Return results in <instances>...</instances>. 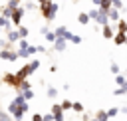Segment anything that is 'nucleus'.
<instances>
[{
  "instance_id": "nucleus-1",
  "label": "nucleus",
  "mask_w": 127,
  "mask_h": 121,
  "mask_svg": "<svg viewBox=\"0 0 127 121\" xmlns=\"http://www.w3.org/2000/svg\"><path fill=\"white\" fill-rule=\"evenodd\" d=\"M28 109H30L28 101H26V99H24V95L18 91V95L8 103V109H6V111L12 115V119H14V121H22V119H24V115L28 113Z\"/></svg>"
},
{
  "instance_id": "nucleus-2",
  "label": "nucleus",
  "mask_w": 127,
  "mask_h": 121,
  "mask_svg": "<svg viewBox=\"0 0 127 121\" xmlns=\"http://www.w3.org/2000/svg\"><path fill=\"white\" fill-rule=\"evenodd\" d=\"M38 10H40V14H42V18H44L46 22H52V20H56L60 6H58V2L54 0V2H48V4H38Z\"/></svg>"
},
{
  "instance_id": "nucleus-3",
  "label": "nucleus",
  "mask_w": 127,
  "mask_h": 121,
  "mask_svg": "<svg viewBox=\"0 0 127 121\" xmlns=\"http://www.w3.org/2000/svg\"><path fill=\"white\" fill-rule=\"evenodd\" d=\"M24 14H26V10H24V6L20 4L18 8H14L12 10V14H10V22H12V26H20L22 24V20H24Z\"/></svg>"
},
{
  "instance_id": "nucleus-4",
  "label": "nucleus",
  "mask_w": 127,
  "mask_h": 121,
  "mask_svg": "<svg viewBox=\"0 0 127 121\" xmlns=\"http://www.w3.org/2000/svg\"><path fill=\"white\" fill-rule=\"evenodd\" d=\"M0 60L2 61H18V52L16 50H0Z\"/></svg>"
},
{
  "instance_id": "nucleus-5",
  "label": "nucleus",
  "mask_w": 127,
  "mask_h": 121,
  "mask_svg": "<svg viewBox=\"0 0 127 121\" xmlns=\"http://www.w3.org/2000/svg\"><path fill=\"white\" fill-rule=\"evenodd\" d=\"M20 81H22V79H18V77H16V73H4V77H2V83H6V85H12L14 89H18Z\"/></svg>"
},
{
  "instance_id": "nucleus-6",
  "label": "nucleus",
  "mask_w": 127,
  "mask_h": 121,
  "mask_svg": "<svg viewBox=\"0 0 127 121\" xmlns=\"http://www.w3.org/2000/svg\"><path fill=\"white\" fill-rule=\"evenodd\" d=\"M50 113H52L54 121H64V113H65V111L62 109V105H60V103H54V105H52V111H50Z\"/></svg>"
},
{
  "instance_id": "nucleus-7",
  "label": "nucleus",
  "mask_w": 127,
  "mask_h": 121,
  "mask_svg": "<svg viewBox=\"0 0 127 121\" xmlns=\"http://www.w3.org/2000/svg\"><path fill=\"white\" fill-rule=\"evenodd\" d=\"M52 48H54L56 52H64V50L67 48V40H64V38H56L54 44H52Z\"/></svg>"
},
{
  "instance_id": "nucleus-8",
  "label": "nucleus",
  "mask_w": 127,
  "mask_h": 121,
  "mask_svg": "<svg viewBox=\"0 0 127 121\" xmlns=\"http://www.w3.org/2000/svg\"><path fill=\"white\" fill-rule=\"evenodd\" d=\"M30 75H32V73H30V67H28V63L24 61V65L16 71V77H18V79H28Z\"/></svg>"
},
{
  "instance_id": "nucleus-9",
  "label": "nucleus",
  "mask_w": 127,
  "mask_h": 121,
  "mask_svg": "<svg viewBox=\"0 0 127 121\" xmlns=\"http://www.w3.org/2000/svg\"><path fill=\"white\" fill-rule=\"evenodd\" d=\"M6 40H8L10 44H16V42L20 40V36H18V32H16L14 28H10V30H6Z\"/></svg>"
},
{
  "instance_id": "nucleus-10",
  "label": "nucleus",
  "mask_w": 127,
  "mask_h": 121,
  "mask_svg": "<svg viewBox=\"0 0 127 121\" xmlns=\"http://www.w3.org/2000/svg\"><path fill=\"white\" fill-rule=\"evenodd\" d=\"M101 32H103V38H105V40H111V38L115 36V30H113V26H111V24L103 26V30H101Z\"/></svg>"
},
{
  "instance_id": "nucleus-11",
  "label": "nucleus",
  "mask_w": 127,
  "mask_h": 121,
  "mask_svg": "<svg viewBox=\"0 0 127 121\" xmlns=\"http://www.w3.org/2000/svg\"><path fill=\"white\" fill-rule=\"evenodd\" d=\"M28 63V67H30V73H36L38 69H40V60L38 58H32L30 61H26Z\"/></svg>"
},
{
  "instance_id": "nucleus-12",
  "label": "nucleus",
  "mask_w": 127,
  "mask_h": 121,
  "mask_svg": "<svg viewBox=\"0 0 127 121\" xmlns=\"http://www.w3.org/2000/svg\"><path fill=\"white\" fill-rule=\"evenodd\" d=\"M107 18H109V22H117V20H119V10L111 6V8L107 10Z\"/></svg>"
},
{
  "instance_id": "nucleus-13",
  "label": "nucleus",
  "mask_w": 127,
  "mask_h": 121,
  "mask_svg": "<svg viewBox=\"0 0 127 121\" xmlns=\"http://www.w3.org/2000/svg\"><path fill=\"white\" fill-rule=\"evenodd\" d=\"M125 38H127V34H119V32H115V36H113L111 40L115 42V46H123V44H125Z\"/></svg>"
},
{
  "instance_id": "nucleus-14",
  "label": "nucleus",
  "mask_w": 127,
  "mask_h": 121,
  "mask_svg": "<svg viewBox=\"0 0 127 121\" xmlns=\"http://www.w3.org/2000/svg\"><path fill=\"white\" fill-rule=\"evenodd\" d=\"M115 32H119V34H127V20L119 18V20H117V30H115Z\"/></svg>"
},
{
  "instance_id": "nucleus-15",
  "label": "nucleus",
  "mask_w": 127,
  "mask_h": 121,
  "mask_svg": "<svg viewBox=\"0 0 127 121\" xmlns=\"http://www.w3.org/2000/svg\"><path fill=\"white\" fill-rule=\"evenodd\" d=\"M99 26H107L109 24V18H107V12H99V16H97V20H95Z\"/></svg>"
},
{
  "instance_id": "nucleus-16",
  "label": "nucleus",
  "mask_w": 127,
  "mask_h": 121,
  "mask_svg": "<svg viewBox=\"0 0 127 121\" xmlns=\"http://www.w3.org/2000/svg\"><path fill=\"white\" fill-rule=\"evenodd\" d=\"M77 22L81 24V26H87L91 20H89V16H87V12H81V14H77Z\"/></svg>"
},
{
  "instance_id": "nucleus-17",
  "label": "nucleus",
  "mask_w": 127,
  "mask_h": 121,
  "mask_svg": "<svg viewBox=\"0 0 127 121\" xmlns=\"http://www.w3.org/2000/svg\"><path fill=\"white\" fill-rule=\"evenodd\" d=\"M69 30L65 28V26H58L56 30H54V34H56V38H65V34H67Z\"/></svg>"
},
{
  "instance_id": "nucleus-18",
  "label": "nucleus",
  "mask_w": 127,
  "mask_h": 121,
  "mask_svg": "<svg viewBox=\"0 0 127 121\" xmlns=\"http://www.w3.org/2000/svg\"><path fill=\"white\" fill-rule=\"evenodd\" d=\"M71 111H75V113H83L85 107H83L81 101H71Z\"/></svg>"
},
{
  "instance_id": "nucleus-19",
  "label": "nucleus",
  "mask_w": 127,
  "mask_h": 121,
  "mask_svg": "<svg viewBox=\"0 0 127 121\" xmlns=\"http://www.w3.org/2000/svg\"><path fill=\"white\" fill-rule=\"evenodd\" d=\"M22 6H24V10H38V2H36V0H28V2H24Z\"/></svg>"
},
{
  "instance_id": "nucleus-20",
  "label": "nucleus",
  "mask_w": 127,
  "mask_h": 121,
  "mask_svg": "<svg viewBox=\"0 0 127 121\" xmlns=\"http://www.w3.org/2000/svg\"><path fill=\"white\" fill-rule=\"evenodd\" d=\"M16 32H18V36H20V38H28V34H30V30H28L26 26H22V24L16 28Z\"/></svg>"
},
{
  "instance_id": "nucleus-21",
  "label": "nucleus",
  "mask_w": 127,
  "mask_h": 121,
  "mask_svg": "<svg viewBox=\"0 0 127 121\" xmlns=\"http://www.w3.org/2000/svg\"><path fill=\"white\" fill-rule=\"evenodd\" d=\"M125 81H127V75H123V73H117V75H115V83H117V87L125 85Z\"/></svg>"
},
{
  "instance_id": "nucleus-22",
  "label": "nucleus",
  "mask_w": 127,
  "mask_h": 121,
  "mask_svg": "<svg viewBox=\"0 0 127 121\" xmlns=\"http://www.w3.org/2000/svg\"><path fill=\"white\" fill-rule=\"evenodd\" d=\"M26 89H32V83H30L28 79H22L20 85H18V91H26Z\"/></svg>"
},
{
  "instance_id": "nucleus-23",
  "label": "nucleus",
  "mask_w": 127,
  "mask_h": 121,
  "mask_svg": "<svg viewBox=\"0 0 127 121\" xmlns=\"http://www.w3.org/2000/svg\"><path fill=\"white\" fill-rule=\"evenodd\" d=\"M46 95H48L50 99H56V97H58V87H52V85H50V87L46 89Z\"/></svg>"
},
{
  "instance_id": "nucleus-24",
  "label": "nucleus",
  "mask_w": 127,
  "mask_h": 121,
  "mask_svg": "<svg viewBox=\"0 0 127 121\" xmlns=\"http://www.w3.org/2000/svg\"><path fill=\"white\" fill-rule=\"evenodd\" d=\"M44 38H46V42H48V44H54V40H56V34H54V30H48V32L44 34Z\"/></svg>"
},
{
  "instance_id": "nucleus-25",
  "label": "nucleus",
  "mask_w": 127,
  "mask_h": 121,
  "mask_svg": "<svg viewBox=\"0 0 127 121\" xmlns=\"http://www.w3.org/2000/svg\"><path fill=\"white\" fill-rule=\"evenodd\" d=\"M109 71H111L113 75L121 73V67H119V63H117V61H111V65H109Z\"/></svg>"
},
{
  "instance_id": "nucleus-26",
  "label": "nucleus",
  "mask_w": 127,
  "mask_h": 121,
  "mask_svg": "<svg viewBox=\"0 0 127 121\" xmlns=\"http://www.w3.org/2000/svg\"><path fill=\"white\" fill-rule=\"evenodd\" d=\"M95 119H97V121H107L109 117H107V113H105V109H99V111L95 113Z\"/></svg>"
},
{
  "instance_id": "nucleus-27",
  "label": "nucleus",
  "mask_w": 127,
  "mask_h": 121,
  "mask_svg": "<svg viewBox=\"0 0 127 121\" xmlns=\"http://www.w3.org/2000/svg\"><path fill=\"white\" fill-rule=\"evenodd\" d=\"M20 93L24 95V99H26V101L34 99V95H36V93H34V89H26V91H20Z\"/></svg>"
},
{
  "instance_id": "nucleus-28",
  "label": "nucleus",
  "mask_w": 127,
  "mask_h": 121,
  "mask_svg": "<svg viewBox=\"0 0 127 121\" xmlns=\"http://www.w3.org/2000/svg\"><path fill=\"white\" fill-rule=\"evenodd\" d=\"M105 113H107V117H109V119H113V117L119 113V107H109V109H105Z\"/></svg>"
},
{
  "instance_id": "nucleus-29",
  "label": "nucleus",
  "mask_w": 127,
  "mask_h": 121,
  "mask_svg": "<svg viewBox=\"0 0 127 121\" xmlns=\"http://www.w3.org/2000/svg\"><path fill=\"white\" fill-rule=\"evenodd\" d=\"M20 4H22V0H8V2H6V8L14 10V8H18Z\"/></svg>"
},
{
  "instance_id": "nucleus-30",
  "label": "nucleus",
  "mask_w": 127,
  "mask_h": 121,
  "mask_svg": "<svg viewBox=\"0 0 127 121\" xmlns=\"http://www.w3.org/2000/svg\"><path fill=\"white\" fill-rule=\"evenodd\" d=\"M14 44H10L8 40H0V50H12Z\"/></svg>"
},
{
  "instance_id": "nucleus-31",
  "label": "nucleus",
  "mask_w": 127,
  "mask_h": 121,
  "mask_svg": "<svg viewBox=\"0 0 127 121\" xmlns=\"http://www.w3.org/2000/svg\"><path fill=\"white\" fill-rule=\"evenodd\" d=\"M87 16H89V20H93V22H95V20H97V16H99V10H97V8H93V10H89V12H87Z\"/></svg>"
},
{
  "instance_id": "nucleus-32",
  "label": "nucleus",
  "mask_w": 127,
  "mask_h": 121,
  "mask_svg": "<svg viewBox=\"0 0 127 121\" xmlns=\"http://www.w3.org/2000/svg\"><path fill=\"white\" fill-rule=\"evenodd\" d=\"M60 105H62V109H64V111H69V109H71V99H64Z\"/></svg>"
},
{
  "instance_id": "nucleus-33",
  "label": "nucleus",
  "mask_w": 127,
  "mask_h": 121,
  "mask_svg": "<svg viewBox=\"0 0 127 121\" xmlns=\"http://www.w3.org/2000/svg\"><path fill=\"white\" fill-rule=\"evenodd\" d=\"M0 121H12V115L8 111H2L0 109Z\"/></svg>"
},
{
  "instance_id": "nucleus-34",
  "label": "nucleus",
  "mask_w": 127,
  "mask_h": 121,
  "mask_svg": "<svg viewBox=\"0 0 127 121\" xmlns=\"http://www.w3.org/2000/svg\"><path fill=\"white\" fill-rule=\"evenodd\" d=\"M111 6L117 8V10L121 12V10H123V0H111Z\"/></svg>"
},
{
  "instance_id": "nucleus-35",
  "label": "nucleus",
  "mask_w": 127,
  "mask_h": 121,
  "mask_svg": "<svg viewBox=\"0 0 127 121\" xmlns=\"http://www.w3.org/2000/svg\"><path fill=\"white\" fill-rule=\"evenodd\" d=\"M69 42H71V44H81V36H79V34H71Z\"/></svg>"
},
{
  "instance_id": "nucleus-36",
  "label": "nucleus",
  "mask_w": 127,
  "mask_h": 121,
  "mask_svg": "<svg viewBox=\"0 0 127 121\" xmlns=\"http://www.w3.org/2000/svg\"><path fill=\"white\" fill-rule=\"evenodd\" d=\"M6 24H10V20H8V18H4V16H0V32L6 28Z\"/></svg>"
},
{
  "instance_id": "nucleus-37",
  "label": "nucleus",
  "mask_w": 127,
  "mask_h": 121,
  "mask_svg": "<svg viewBox=\"0 0 127 121\" xmlns=\"http://www.w3.org/2000/svg\"><path fill=\"white\" fill-rule=\"evenodd\" d=\"M125 93H127L125 87H115V91H113V95H117V97H119V95H125Z\"/></svg>"
},
{
  "instance_id": "nucleus-38",
  "label": "nucleus",
  "mask_w": 127,
  "mask_h": 121,
  "mask_svg": "<svg viewBox=\"0 0 127 121\" xmlns=\"http://www.w3.org/2000/svg\"><path fill=\"white\" fill-rule=\"evenodd\" d=\"M42 119H44V121H54L52 113H44V115H42Z\"/></svg>"
},
{
  "instance_id": "nucleus-39",
  "label": "nucleus",
  "mask_w": 127,
  "mask_h": 121,
  "mask_svg": "<svg viewBox=\"0 0 127 121\" xmlns=\"http://www.w3.org/2000/svg\"><path fill=\"white\" fill-rule=\"evenodd\" d=\"M32 121H44V119H42V113H34V115H32Z\"/></svg>"
},
{
  "instance_id": "nucleus-40",
  "label": "nucleus",
  "mask_w": 127,
  "mask_h": 121,
  "mask_svg": "<svg viewBox=\"0 0 127 121\" xmlns=\"http://www.w3.org/2000/svg\"><path fill=\"white\" fill-rule=\"evenodd\" d=\"M36 50H38V52H40V54H46V52H48V50H46V48H44V46H36Z\"/></svg>"
},
{
  "instance_id": "nucleus-41",
  "label": "nucleus",
  "mask_w": 127,
  "mask_h": 121,
  "mask_svg": "<svg viewBox=\"0 0 127 121\" xmlns=\"http://www.w3.org/2000/svg\"><path fill=\"white\" fill-rule=\"evenodd\" d=\"M50 71H52V73H56V71H58V65H56V63H52V65H50Z\"/></svg>"
},
{
  "instance_id": "nucleus-42",
  "label": "nucleus",
  "mask_w": 127,
  "mask_h": 121,
  "mask_svg": "<svg viewBox=\"0 0 127 121\" xmlns=\"http://www.w3.org/2000/svg\"><path fill=\"white\" fill-rule=\"evenodd\" d=\"M81 119H83V121H87V119H91V117H89V113H85V111H83V113H81Z\"/></svg>"
},
{
  "instance_id": "nucleus-43",
  "label": "nucleus",
  "mask_w": 127,
  "mask_h": 121,
  "mask_svg": "<svg viewBox=\"0 0 127 121\" xmlns=\"http://www.w3.org/2000/svg\"><path fill=\"white\" fill-rule=\"evenodd\" d=\"M48 30H50V28H48V26H44V28H40V34H42V36H44V34H46V32H48Z\"/></svg>"
},
{
  "instance_id": "nucleus-44",
  "label": "nucleus",
  "mask_w": 127,
  "mask_h": 121,
  "mask_svg": "<svg viewBox=\"0 0 127 121\" xmlns=\"http://www.w3.org/2000/svg\"><path fill=\"white\" fill-rule=\"evenodd\" d=\"M119 111H121L123 115H127V105H123V107H119Z\"/></svg>"
},
{
  "instance_id": "nucleus-45",
  "label": "nucleus",
  "mask_w": 127,
  "mask_h": 121,
  "mask_svg": "<svg viewBox=\"0 0 127 121\" xmlns=\"http://www.w3.org/2000/svg\"><path fill=\"white\" fill-rule=\"evenodd\" d=\"M38 4H48V2H54V0H36Z\"/></svg>"
},
{
  "instance_id": "nucleus-46",
  "label": "nucleus",
  "mask_w": 127,
  "mask_h": 121,
  "mask_svg": "<svg viewBox=\"0 0 127 121\" xmlns=\"http://www.w3.org/2000/svg\"><path fill=\"white\" fill-rule=\"evenodd\" d=\"M91 2H93V6H95V8H97V6L101 4V0H91Z\"/></svg>"
},
{
  "instance_id": "nucleus-47",
  "label": "nucleus",
  "mask_w": 127,
  "mask_h": 121,
  "mask_svg": "<svg viewBox=\"0 0 127 121\" xmlns=\"http://www.w3.org/2000/svg\"><path fill=\"white\" fill-rule=\"evenodd\" d=\"M87 121H97V119H95V117H93V119H87Z\"/></svg>"
},
{
  "instance_id": "nucleus-48",
  "label": "nucleus",
  "mask_w": 127,
  "mask_h": 121,
  "mask_svg": "<svg viewBox=\"0 0 127 121\" xmlns=\"http://www.w3.org/2000/svg\"><path fill=\"white\" fill-rule=\"evenodd\" d=\"M73 2H81V0H73Z\"/></svg>"
},
{
  "instance_id": "nucleus-49",
  "label": "nucleus",
  "mask_w": 127,
  "mask_h": 121,
  "mask_svg": "<svg viewBox=\"0 0 127 121\" xmlns=\"http://www.w3.org/2000/svg\"><path fill=\"white\" fill-rule=\"evenodd\" d=\"M125 44H127V38H125Z\"/></svg>"
},
{
  "instance_id": "nucleus-50",
  "label": "nucleus",
  "mask_w": 127,
  "mask_h": 121,
  "mask_svg": "<svg viewBox=\"0 0 127 121\" xmlns=\"http://www.w3.org/2000/svg\"><path fill=\"white\" fill-rule=\"evenodd\" d=\"M107 121H111V119H107Z\"/></svg>"
},
{
  "instance_id": "nucleus-51",
  "label": "nucleus",
  "mask_w": 127,
  "mask_h": 121,
  "mask_svg": "<svg viewBox=\"0 0 127 121\" xmlns=\"http://www.w3.org/2000/svg\"><path fill=\"white\" fill-rule=\"evenodd\" d=\"M22 121H24V119H22Z\"/></svg>"
}]
</instances>
